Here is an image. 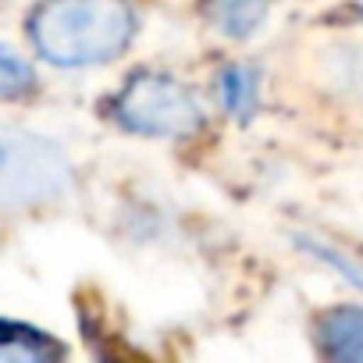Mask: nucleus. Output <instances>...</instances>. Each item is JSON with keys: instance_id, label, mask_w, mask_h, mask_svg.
<instances>
[{"instance_id": "1", "label": "nucleus", "mask_w": 363, "mask_h": 363, "mask_svg": "<svg viewBox=\"0 0 363 363\" xmlns=\"http://www.w3.org/2000/svg\"><path fill=\"white\" fill-rule=\"evenodd\" d=\"M139 33L132 0H43L29 22L33 47L57 68H96L128 50Z\"/></svg>"}, {"instance_id": "2", "label": "nucleus", "mask_w": 363, "mask_h": 363, "mask_svg": "<svg viewBox=\"0 0 363 363\" xmlns=\"http://www.w3.org/2000/svg\"><path fill=\"white\" fill-rule=\"evenodd\" d=\"M75 167L40 132L0 121V211H33L72 196Z\"/></svg>"}, {"instance_id": "3", "label": "nucleus", "mask_w": 363, "mask_h": 363, "mask_svg": "<svg viewBox=\"0 0 363 363\" xmlns=\"http://www.w3.org/2000/svg\"><path fill=\"white\" fill-rule=\"evenodd\" d=\"M121 128L153 139H186L203 128V107L189 86L160 72H135L114 96Z\"/></svg>"}, {"instance_id": "4", "label": "nucleus", "mask_w": 363, "mask_h": 363, "mask_svg": "<svg viewBox=\"0 0 363 363\" xmlns=\"http://www.w3.org/2000/svg\"><path fill=\"white\" fill-rule=\"evenodd\" d=\"M317 349L328 359H363V306H331L313 324Z\"/></svg>"}, {"instance_id": "5", "label": "nucleus", "mask_w": 363, "mask_h": 363, "mask_svg": "<svg viewBox=\"0 0 363 363\" xmlns=\"http://www.w3.org/2000/svg\"><path fill=\"white\" fill-rule=\"evenodd\" d=\"M274 0H207V18L218 33L242 40L260 29Z\"/></svg>"}, {"instance_id": "6", "label": "nucleus", "mask_w": 363, "mask_h": 363, "mask_svg": "<svg viewBox=\"0 0 363 363\" xmlns=\"http://www.w3.org/2000/svg\"><path fill=\"white\" fill-rule=\"evenodd\" d=\"M61 345L47 338L36 328L15 324V320H0V359H18V363H40V359H57Z\"/></svg>"}, {"instance_id": "7", "label": "nucleus", "mask_w": 363, "mask_h": 363, "mask_svg": "<svg viewBox=\"0 0 363 363\" xmlns=\"http://www.w3.org/2000/svg\"><path fill=\"white\" fill-rule=\"evenodd\" d=\"M218 93H221V107L232 118H250L260 104V79L250 65H232L221 72Z\"/></svg>"}, {"instance_id": "8", "label": "nucleus", "mask_w": 363, "mask_h": 363, "mask_svg": "<svg viewBox=\"0 0 363 363\" xmlns=\"http://www.w3.org/2000/svg\"><path fill=\"white\" fill-rule=\"evenodd\" d=\"M33 89H36V75H33L29 61L0 43V100H18Z\"/></svg>"}, {"instance_id": "9", "label": "nucleus", "mask_w": 363, "mask_h": 363, "mask_svg": "<svg viewBox=\"0 0 363 363\" xmlns=\"http://www.w3.org/2000/svg\"><path fill=\"white\" fill-rule=\"evenodd\" d=\"M299 246H303L310 257H317L320 264H328L338 278H345L349 285H356V289L363 292V264H359V260H352L349 253H342V250H335V246H328V242H320V239H310V235H303Z\"/></svg>"}]
</instances>
